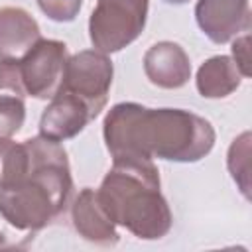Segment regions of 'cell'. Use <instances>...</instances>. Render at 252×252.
I'll use <instances>...</instances> for the list:
<instances>
[{"mask_svg":"<svg viewBox=\"0 0 252 252\" xmlns=\"http://www.w3.org/2000/svg\"><path fill=\"white\" fill-rule=\"evenodd\" d=\"M0 215L18 230H41L67 209L73 177L59 142L43 136L0 146Z\"/></svg>","mask_w":252,"mask_h":252,"instance_id":"cell-1","label":"cell"},{"mask_svg":"<svg viewBox=\"0 0 252 252\" xmlns=\"http://www.w3.org/2000/svg\"><path fill=\"white\" fill-rule=\"evenodd\" d=\"M112 159L146 158L193 163L215 146L213 124L185 108H148L138 102L114 104L102 122Z\"/></svg>","mask_w":252,"mask_h":252,"instance_id":"cell-2","label":"cell"},{"mask_svg":"<svg viewBox=\"0 0 252 252\" xmlns=\"http://www.w3.org/2000/svg\"><path fill=\"white\" fill-rule=\"evenodd\" d=\"M96 197L114 224L142 240H159L171 230L173 215L159 191V171L154 159H112Z\"/></svg>","mask_w":252,"mask_h":252,"instance_id":"cell-3","label":"cell"},{"mask_svg":"<svg viewBox=\"0 0 252 252\" xmlns=\"http://www.w3.org/2000/svg\"><path fill=\"white\" fill-rule=\"evenodd\" d=\"M148 0H96L89 18V37L96 51L116 53L144 32Z\"/></svg>","mask_w":252,"mask_h":252,"instance_id":"cell-4","label":"cell"},{"mask_svg":"<svg viewBox=\"0 0 252 252\" xmlns=\"http://www.w3.org/2000/svg\"><path fill=\"white\" fill-rule=\"evenodd\" d=\"M112 75L114 67L106 53L96 49H85L67 59L63 83L59 89L87 102L96 118L106 104L108 91L112 87Z\"/></svg>","mask_w":252,"mask_h":252,"instance_id":"cell-5","label":"cell"},{"mask_svg":"<svg viewBox=\"0 0 252 252\" xmlns=\"http://www.w3.org/2000/svg\"><path fill=\"white\" fill-rule=\"evenodd\" d=\"M69 53L67 45L57 39H37L22 59H18V69L26 94L47 100L51 98L61 83Z\"/></svg>","mask_w":252,"mask_h":252,"instance_id":"cell-6","label":"cell"},{"mask_svg":"<svg viewBox=\"0 0 252 252\" xmlns=\"http://www.w3.org/2000/svg\"><path fill=\"white\" fill-rule=\"evenodd\" d=\"M195 18L201 32L213 43H228L250 28L248 0H199Z\"/></svg>","mask_w":252,"mask_h":252,"instance_id":"cell-7","label":"cell"},{"mask_svg":"<svg viewBox=\"0 0 252 252\" xmlns=\"http://www.w3.org/2000/svg\"><path fill=\"white\" fill-rule=\"evenodd\" d=\"M94 118L87 102H83L79 96L59 89L53 96L47 108L41 114L39 120V136L63 142L69 138H75L79 132L85 130V126Z\"/></svg>","mask_w":252,"mask_h":252,"instance_id":"cell-8","label":"cell"},{"mask_svg":"<svg viewBox=\"0 0 252 252\" xmlns=\"http://www.w3.org/2000/svg\"><path fill=\"white\" fill-rule=\"evenodd\" d=\"M144 73L159 89H181L191 79V61L173 41H158L144 55Z\"/></svg>","mask_w":252,"mask_h":252,"instance_id":"cell-9","label":"cell"},{"mask_svg":"<svg viewBox=\"0 0 252 252\" xmlns=\"http://www.w3.org/2000/svg\"><path fill=\"white\" fill-rule=\"evenodd\" d=\"M71 220L79 236L85 240L98 244V246H114L118 242L116 224L104 213L102 205L98 203L96 191L85 187L71 205Z\"/></svg>","mask_w":252,"mask_h":252,"instance_id":"cell-10","label":"cell"},{"mask_svg":"<svg viewBox=\"0 0 252 252\" xmlns=\"http://www.w3.org/2000/svg\"><path fill=\"white\" fill-rule=\"evenodd\" d=\"M24 96L18 61H0V146L10 142L24 126Z\"/></svg>","mask_w":252,"mask_h":252,"instance_id":"cell-11","label":"cell"},{"mask_svg":"<svg viewBox=\"0 0 252 252\" xmlns=\"http://www.w3.org/2000/svg\"><path fill=\"white\" fill-rule=\"evenodd\" d=\"M39 26L18 6L0 8V61H18L39 39Z\"/></svg>","mask_w":252,"mask_h":252,"instance_id":"cell-12","label":"cell"},{"mask_svg":"<svg viewBox=\"0 0 252 252\" xmlns=\"http://www.w3.org/2000/svg\"><path fill=\"white\" fill-rule=\"evenodd\" d=\"M242 75L228 55H215L207 59L197 71V91L205 98H224L240 87Z\"/></svg>","mask_w":252,"mask_h":252,"instance_id":"cell-13","label":"cell"},{"mask_svg":"<svg viewBox=\"0 0 252 252\" xmlns=\"http://www.w3.org/2000/svg\"><path fill=\"white\" fill-rule=\"evenodd\" d=\"M226 165L242 195L250 199V132H242L238 138L232 140Z\"/></svg>","mask_w":252,"mask_h":252,"instance_id":"cell-14","label":"cell"},{"mask_svg":"<svg viewBox=\"0 0 252 252\" xmlns=\"http://www.w3.org/2000/svg\"><path fill=\"white\" fill-rule=\"evenodd\" d=\"M37 6L49 20L65 24L73 22L79 16L83 0H37Z\"/></svg>","mask_w":252,"mask_h":252,"instance_id":"cell-15","label":"cell"},{"mask_svg":"<svg viewBox=\"0 0 252 252\" xmlns=\"http://www.w3.org/2000/svg\"><path fill=\"white\" fill-rule=\"evenodd\" d=\"M232 61L236 63L242 79L250 77V35H236L234 43H232Z\"/></svg>","mask_w":252,"mask_h":252,"instance_id":"cell-16","label":"cell"},{"mask_svg":"<svg viewBox=\"0 0 252 252\" xmlns=\"http://www.w3.org/2000/svg\"><path fill=\"white\" fill-rule=\"evenodd\" d=\"M163 2H167V4H175V6H181V4H187L189 0H163Z\"/></svg>","mask_w":252,"mask_h":252,"instance_id":"cell-17","label":"cell"},{"mask_svg":"<svg viewBox=\"0 0 252 252\" xmlns=\"http://www.w3.org/2000/svg\"><path fill=\"white\" fill-rule=\"evenodd\" d=\"M4 244H6V236H4V234H2V232H0V248H2V246H4Z\"/></svg>","mask_w":252,"mask_h":252,"instance_id":"cell-18","label":"cell"}]
</instances>
